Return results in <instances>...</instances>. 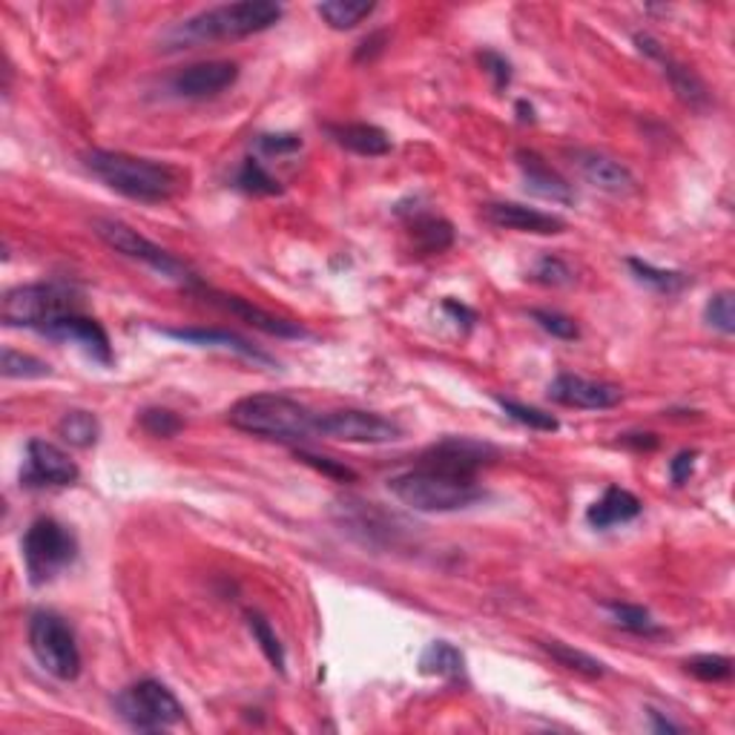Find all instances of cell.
Masks as SVG:
<instances>
[{
  "label": "cell",
  "instance_id": "46",
  "mask_svg": "<svg viewBox=\"0 0 735 735\" xmlns=\"http://www.w3.org/2000/svg\"><path fill=\"white\" fill-rule=\"evenodd\" d=\"M623 443L638 451H653V449H658V437L655 434H623Z\"/></svg>",
  "mask_w": 735,
  "mask_h": 735
},
{
  "label": "cell",
  "instance_id": "48",
  "mask_svg": "<svg viewBox=\"0 0 735 735\" xmlns=\"http://www.w3.org/2000/svg\"><path fill=\"white\" fill-rule=\"evenodd\" d=\"M518 113H520V124H532L534 121L532 104H525V101H518Z\"/></svg>",
  "mask_w": 735,
  "mask_h": 735
},
{
  "label": "cell",
  "instance_id": "24",
  "mask_svg": "<svg viewBox=\"0 0 735 735\" xmlns=\"http://www.w3.org/2000/svg\"><path fill=\"white\" fill-rule=\"evenodd\" d=\"M408 233H411L414 250L422 256L445 253L454 245V225L434 213H414L408 218Z\"/></svg>",
  "mask_w": 735,
  "mask_h": 735
},
{
  "label": "cell",
  "instance_id": "47",
  "mask_svg": "<svg viewBox=\"0 0 735 735\" xmlns=\"http://www.w3.org/2000/svg\"><path fill=\"white\" fill-rule=\"evenodd\" d=\"M649 721H653L655 733H681V730H683L681 724H672L669 719H664L658 710H649Z\"/></svg>",
  "mask_w": 735,
  "mask_h": 735
},
{
  "label": "cell",
  "instance_id": "3",
  "mask_svg": "<svg viewBox=\"0 0 735 735\" xmlns=\"http://www.w3.org/2000/svg\"><path fill=\"white\" fill-rule=\"evenodd\" d=\"M316 417L299 399L282 394H250L236 399L227 411V422L245 434L276 440V443H302L316 434Z\"/></svg>",
  "mask_w": 735,
  "mask_h": 735
},
{
  "label": "cell",
  "instance_id": "15",
  "mask_svg": "<svg viewBox=\"0 0 735 735\" xmlns=\"http://www.w3.org/2000/svg\"><path fill=\"white\" fill-rule=\"evenodd\" d=\"M572 165L580 173V179H586L595 190L609 195H621V199H630V195L638 193V179L632 176V170L626 165H621L618 158L607 156V152L598 150H569Z\"/></svg>",
  "mask_w": 735,
  "mask_h": 735
},
{
  "label": "cell",
  "instance_id": "12",
  "mask_svg": "<svg viewBox=\"0 0 735 735\" xmlns=\"http://www.w3.org/2000/svg\"><path fill=\"white\" fill-rule=\"evenodd\" d=\"M78 477H81V472H78L76 460L69 457L64 449L38 440V437L26 443V468L21 474L23 486H72Z\"/></svg>",
  "mask_w": 735,
  "mask_h": 735
},
{
  "label": "cell",
  "instance_id": "36",
  "mask_svg": "<svg viewBox=\"0 0 735 735\" xmlns=\"http://www.w3.org/2000/svg\"><path fill=\"white\" fill-rule=\"evenodd\" d=\"M529 279L546 287H566L575 282V271L557 256H541L532 271H529Z\"/></svg>",
  "mask_w": 735,
  "mask_h": 735
},
{
  "label": "cell",
  "instance_id": "34",
  "mask_svg": "<svg viewBox=\"0 0 735 735\" xmlns=\"http://www.w3.org/2000/svg\"><path fill=\"white\" fill-rule=\"evenodd\" d=\"M53 374L49 362L32 357V353H21L15 348H3V376L7 380H41V376Z\"/></svg>",
  "mask_w": 735,
  "mask_h": 735
},
{
  "label": "cell",
  "instance_id": "42",
  "mask_svg": "<svg viewBox=\"0 0 735 735\" xmlns=\"http://www.w3.org/2000/svg\"><path fill=\"white\" fill-rule=\"evenodd\" d=\"M477 60H480V67L486 69L488 76H491V81H495V90L504 92L506 87L511 83V64L509 58H504L500 53H495V49H486V53L477 55Z\"/></svg>",
  "mask_w": 735,
  "mask_h": 735
},
{
  "label": "cell",
  "instance_id": "21",
  "mask_svg": "<svg viewBox=\"0 0 735 735\" xmlns=\"http://www.w3.org/2000/svg\"><path fill=\"white\" fill-rule=\"evenodd\" d=\"M161 337H170L176 342H188L195 348H222V351H233L239 357H248L253 362H262V365H273V360L264 351H259L256 346H250L248 339L233 333V330L222 328H158Z\"/></svg>",
  "mask_w": 735,
  "mask_h": 735
},
{
  "label": "cell",
  "instance_id": "31",
  "mask_svg": "<svg viewBox=\"0 0 735 735\" xmlns=\"http://www.w3.org/2000/svg\"><path fill=\"white\" fill-rule=\"evenodd\" d=\"M236 188L245 190L250 195H282L285 188L279 184V179H273L268 170L262 167L259 158H245L239 167V173H236Z\"/></svg>",
  "mask_w": 735,
  "mask_h": 735
},
{
  "label": "cell",
  "instance_id": "4",
  "mask_svg": "<svg viewBox=\"0 0 735 735\" xmlns=\"http://www.w3.org/2000/svg\"><path fill=\"white\" fill-rule=\"evenodd\" d=\"M388 488L399 504L414 511H428V514L468 509L486 497L477 477H460V474L440 472L431 465H417L411 472L391 477Z\"/></svg>",
  "mask_w": 735,
  "mask_h": 735
},
{
  "label": "cell",
  "instance_id": "20",
  "mask_svg": "<svg viewBox=\"0 0 735 735\" xmlns=\"http://www.w3.org/2000/svg\"><path fill=\"white\" fill-rule=\"evenodd\" d=\"M193 293H202L204 299L211 302V305H218V308L227 310V314L239 316V319H245V323L253 325V328L264 330V333H271V337H282V339L305 337V328H302V325L291 323V319H282V316L268 314V310H262V308H256V305H250L248 299H239V296H230V293H218V291H213V287H204V285Z\"/></svg>",
  "mask_w": 735,
  "mask_h": 735
},
{
  "label": "cell",
  "instance_id": "44",
  "mask_svg": "<svg viewBox=\"0 0 735 735\" xmlns=\"http://www.w3.org/2000/svg\"><path fill=\"white\" fill-rule=\"evenodd\" d=\"M443 310L451 316V319H454V325L463 330H468L474 323H477V314H474L472 308H465L463 302H457V299H445Z\"/></svg>",
  "mask_w": 735,
  "mask_h": 735
},
{
  "label": "cell",
  "instance_id": "29",
  "mask_svg": "<svg viewBox=\"0 0 735 735\" xmlns=\"http://www.w3.org/2000/svg\"><path fill=\"white\" fill-rule=\"evenodd\" d=\"M626 264H630V271L635 273L641 285L653 287L658 293H678L690 285V276L681 271H664V268H655L644 259H626Z\"/></svg>",
  "mask_w": 735,
  "mask_h": 735
},
{
  "label": "cell",
  "instance_id": "27",
  "mask_svg": "<svg viewBox=\"0 0 735 735\" xmlns=\"http://www.w3.org/2000/svg\"><path fill=\"white\" fill-rule=\"evenodd\" d=\"M316 12H319V18L328 23L330 30H353L365 18L374 15L376 3H368V0H328V3H319Z\"/></svg>",
  "mask_w": 735,
  "mask_h": 735
},
{
  "label": "cell",
  "instance_id": "37",
  "mask_svg": "<svg viewBox=\"0 0 735 735\" xmlns=\"http://www.w3.org/2000/svg\"><path fill=\"white\" fill-rule=\"evenodd\" d=\"M704 323L710 325V328L719 330V333H724V337L735 333L733 293L721 291V293H715V296H710V302H706V308H704Z\"/></svg>",
  "mask_w": 735,
  "mask_h": 735
},
{
  "label": "cell",
  "instance_id": "17",
  "mask_svg": "<svg viewBox=\"0 0 735 735\" xmlns=\"http://www.w3.org/2000/svg\"><path fill=\"white\" fill-rule=\"evenodd\" d=\"M41 333L49 339H58V342H72V346L81 348L87 357H92L101 365H113V346H110L104 325L98 323V319H90V316L78 314V310L76 314L58 316Z\"/></svg>",
  "mask_w": 735,
  "mask_h": 735
},
{
  "label": "cell",
  "instance_id": "9",
  "mask_svg": "<svg viewBox=\"0 0 735 735\" xmlns=\"http://www.w3.org/2000/svg\"><path fill=\"white\" fill-rule=\"evenodd\" d=\"M30 649L41 667L58 681H76L81 676V649L76 632L55 612H35L30 618Z\"/></svg>",
  "mask_w": 735,
  "mask_h": 735
},
{
  "label": "cell",
  "instance_id": "5",
  "mask_svg": "<svg viewBox=\"0 0 735 735\" xmlns=\"http://www.w3.org/2000/svg\"><path fill=\"white\" fill-rule=\"evenodd\" d=\"M95 236L104 245H110L113 250L124 253L127 259H136V262L147 264L150 271H156L158 276L173 279L176 285L188 287V291H199L204 285L202 279L195 276L193 268L184 264L181 259H176L170 250H165L161 245L150 241L147 236H142L138 230H133L124 222H115V218H98L95 225H92Z\"/></svg>",
  "mask_w": 735,
  "mask_h": 735
},
{
  "label": "cell",
  "instance_id": "7",
  "mask_svg": "<svg viewBox=\"0 0 735 735\" xmlns=\"http://www.w3.org/2000/svg\"><path fill=\"white\" fill-rule=\"evenodd\" d=\"M76 293L60 282H35V285H18L3 293L0 316L9 328H35L44 330L58 316L76 314Z\"/></svg>",
  "mask_w": 735,
  "mask_h": 735
},
{
  "label": "cell",
  "instance_id": "28",
  "mask_svg": "<svg viewBox=\"0 0 735 735\" xmlns=\"http://www.w3.org/2000/svg\"><path fill=\"white\" fill-rule=\"evenodd\" d=\"M541 646L557 660V664H561V667L572 669V672H580V676L586 678L607 676V664L595 658V655L584 653V649H575V646L561 644V641H546V644Z\"/></svg>",
  "mask_w": 735,
  "mask_h": 735
},
{
  "label": "cell",
  "instance_id": "16",
  "mask_svg": "<svg viewBox=\"0 0 735 735\" xmlns=\"http://www.w3.org/2000/svg\"><path fill=\"white\" fill-rule=\"evenodd\" d=\"M549 399L566 408H584V411H607L623 399V391L612 383H598L578 374H557L549 383Z\"/></svg>",
  "mask_w": 735,
  "mask_h": 735
},
{
  "label": "cell",
  "instance_id": "22",
  "mask_svg": "<svg viewBox=\"0 0 735 735\" xmlns=\"http://www.w3.org/2000/svg\"><path fill=\"white\" fill-rule=\"evenodd\" d=\"M328 133L339 147H346L353 156L380 158L391 152V138L383 127L365 124V121H351V124H325Z\"/></svg>",
  "mask_w": 735,
  "mask_h": 735
},
{
  "label": "cell",
  "instance_id": "45",
  "mask_svg": "<svg viewBox=\"0 0 735 735\" xmlns=\"http://www.w3.org/2000/svg\"><path fill=\"white\" fill-rule=\"evenodd\" d=\"M385 44H388L385 32H374V35H368V38L360 44V49H357V60H360V64H365V60H374L376 55L383 53Z\"/></svg>",
  "mask_w": 735,
  "mask_h": 735
},
{
  "label": "cell",
  "instance_id": "14",
  "mask_svg": "<svg viewBox=\"0 0 735 735\" xmlns=\"http://www.w3.org/2000/svg\"><path fill=\"white\" fill-rule=\"evenodd\" d=\"M239 81V64L236 60H202L193 67L179 69L170 78V90L179 98H190V101H204V98H216L225 90H230L233 83Z\"/></svg>",
  "mask_w": 735,
  "mask_h": 735
},
{
  "label": "cell",
  "instance_id": "40",
  "mask_svg": "<svg viewBox=\"0 0 735 735\" xmlns=\"http://www.w3.org/2000/svg\"><path fill=\"white\" fill-rule=\"evenodd\" d=\"M296 460H302V463L310 465V468H316V472L325 474V477H330V480L357 483V472H353V468H348L346 463H339V460L319 457V454H310V451H296Z\"/></svg>",
  "mask_w": 735,
  "mask_h": 735
},
{
  "label": "cell",
  "instance_id": "30",
  "mask_svg": "<svg viewBox=\"0 0 735 735\" xmlns=\"http://www.w3.org/2000/svg\"><path fill=\"white\" fill-rule=\"evenodd\" d=\"M248 630H250V635H253L256 644H259V649L264 653V658L271 660V667L285 676V664H287L285 646H282L279 635L273 632L271 621H268L264 615H259V612H248Z\"/></svg>",
  "mask_w": 735,
  "mask_h": 735
},
{
  "label": "cell",
  "instance_id": "33",
  "mask_svg": "<svg viewBox=\"0 0 735 735\" xmlns=\"http://www.w3.org/2000/svg\"><path fill=\"white\" fill-rule=\"evenodd\" d=\"M495 403L504 408V414L509 420L520 422V426L532 428V431H557L561 422L552 414L541 411V408L525 406V403H518V399H506V397H495Z\"/></svg>",
  "mask_w": 735,
  "mask_h": 735
},
{
  "label": "cell",
  "instance_id": "26",
  "mask_svg": "<svg viewBox=\"0 0 735 735\" xmlns=\"http://www.w3.org/2000/svg\"><path fill=\"white\" fill-rule=\"evenodd\" d=\"M58 434L72 449H92L101 440V422L92 411L72 408L58 420Z\"/></svg>",
  "mask_w": 735,
  "mask_h": 735
},
{
  "label": "cell",
  "instance_id": "23",
  "mask_svg": "<svg viewBox=\"0 0 735 735\" xmlns=\"http://www.w3.org/2000/svg\"><path fill=\"white\" fill-rule=\"evenodd\" d=\"M644 511V504H641L638 497L626 491V488H607L600 500H595L589 509H586V523L592 525V529H612V525L630 523Z\"/></svg>",
  "mask_w": 735,
  "mask_h": 735
},
{
  "label": "cell",
  "instance_id": "8",
  "mask_svg": "<svg viewBox=\"0 0 735 735\" xmlns=\"http://www.w3.org/2000/svg\"><path fill=\"white\" fill-rule=\"evenodd\" d=\"M115 713L138 733H158L184 721V706L167 683L142 678L115 698Z\"/></svg>",
  "mask_w": 735,
  "mask_h": 735
},
{
  "label": "cell",
  "instance_id": "13",
  "mask_svg": "<svg viewBox=\"0 0 735 735\" xmlns=\"http://www.w3.org/2000/svg\"><path fill=\"white\" fill-rule=\"evenodd\" d=\"M635 46H638L641 55H646V58L658 64L664 78H669L672 90H676V95L681 98L683 104L690 106V110H698V113H704L706 106H710V90H706V83L701 81L690 67H683L681 60L672 58V55L667 53V46H660L653 35L638 32V35H635Z\"/></svg>",
  "mask_w": 735,
  "mask_h": 735
},
{
  "label": "cell",
  "instance_id": "19",
  "mask_svg": "<svg viewBox=\"0 0 735 735\" xmlns=\"http://www.w3.org/2000/svg\"><path fill=\"white\" fill-rule=\"evenodd\" d=\"M518 167L523 173L525 190L538 199H546V202L555 204H575L578 202V193L572 188L569 181L557 173L555 167L546 165V158L534 150H518Z\"/></svg>",
  "mask_w": 735,
  "mask_h": 735
},
{
  "label": "cell",
  "instance_id": "41",
  "mask_svg": "<svg viewBox=\"0 0 735 735\" xmlns=\"http://www.w3.org/2000/svg\"><path fill=\"white\" fill-rule=\"evenodd\" d=\"M256 150L264 156H291L302 150V138L296 133H262L256 136Z\"/></svg>",
  "mask_w": 735,
  "mask_h": 735
},
{
  "label": "cell",
  "instance_id": "38",
  "mask_svg": "<svg viewBox=\"0 0 735 735\" xmlns=\"http://www.w3.org/2000/svg\"><path fill=\"white\" fill-rule=\"evenodd\" d=\"M138 422H142V428L147 434L161 437V440H170V437H176L181 428H184V422H181L170 408H144V411L138 414Z\"/></svg>",
  "mask_w": 735,
  "mask_h": 735
},
{
  "label": "cell",
  "instance_id": "32",
  "mask_svg": "<svg viewBox=\"0 0 735 735\" xmlns=\"http://www.w3.org/2000/svg\"><path fill=\"white\" fill-rule=\"evenodd\" d=\"M607 612L612 615V621L621 626V630L632 632V635H660V626L653 621V615L646 612L644 607H635V603H607Z\"/></svg>",
  "mask_w": 735,
  "mask_h": 735
},
{
  "label": "cell",
  "instance_id": "2",
  "mask_svg": "<svg viewBox=\"0 0 735 735\" xmlns=\"http://www.w3.org/2000/svg\"><path fill=\"white\" fill-rule=\"evenodd\" d=\"M83 167L95 176L104 188L127 195L133 202L161 204L170 202L184 188V176L167 161L129 156L121 150H87Z\"/></svg>",
  "mask_w": 735,
  "mask_h": 735
},
{
  "label": "cell",
  "instance_id": "18",
  "mask_svg": "<svg viewBox=\"0 0 735 735\" xmlns=\"http://www.w3.org/2000/svg\"><path fill=\"white\" fill-rule=\"evenodd\" d=\"M488 225L500 227V230L514 233H532V236H561L566 230V222L552 213L534 211L518 202H491L483 207Z\"/></svg>",
  "mask_w": 735,
  "mask_h": 735
},
{
  "label": "cell",
  "instance_id": "6",
  "mask_svg": "<svg viewBox=\"0 0 735 735\" xmlns=\"http://www.w3.org/2000/svg\"><path fill=\"white\" fill-rule=\"evenodd\" d=\"M23 566L32 586L55 580L78 557L76 534L55 518H38L26 529L21 541Z\"/></svg>",
  "mask_w": 735,
  "mask_h": 735
},
{
  "label": "cell",
  "instance_id": "10",
  "mask_svg": "<svg viewBox=\"0 0 735 735\" xmlns=\"http://www.w3.org/2000/svg\"><path fill=\"white\" fill-rule=\"evenodd\" d=\"M316 434L339 440V443L357 445H385L403 440V426L391 417L376 411H360V408H342V411L319 414L316 417Z\"/></svg>",
  "mask_w": 735,
  "mask_h": 735
},
{
  "label": "cell",
  "instance_id": "25",
  "mask_svg": "<svg viewBox=\"0 0 735 735\" xmlns=\"http://www.w3.org/2000/svg\"><path fill=\"white\" fill-rule=\"evenodd\" d=\"M420 672L431 678H463L465 655L449 641H431L420 655Z\"/></svg>",
  "mask_w": 735,
  "mask_h": 735
},
{
  "label": "cell",
  "instance_id": "43",
  "mask_svg": "<svg viewBox=\"0 0 735 735\" xmlns=\"http://www.w3.org/2000/svg\"><path fill=\"white\" fill-rule=\"evenodd\" d=\"M696 460H698L696 451H678L676 457L669 460V477H672L676 486H683V483L690 480L692 468H696Z\"/></svg>",
  "mask_w": 735,
  "mask_h": 735
},
{
  "label": "cell",
  "instance_id": "39",
  "mask_svg": "<svg viewBox=\"0 0 735 735\" xmlns=\"http://www.w3.org/2000/svg\"><path fill=\"white\" fill-rule=\"evenodd\" d=\"M532 319L538 325H541L546 333H552L555 339H566V342H572V339L580 337V328L578 323L572 319V316L561 314V310H549V308H534L532 310Z\"/></svg>",
  "mask_w": 735,
  "mask_h": 735
},
{
  "label": "cell",
  "instance_id": "11",
  "mask_svg": "<svg viewBox=\"0 0 735 735\" xmlns=\"http://www.w3.org/2000/svg\"><path fill=\"white\" fill-rule=\"evenodd\" d=\"M497 460V449L472 437H445L431 449L422 451L420 465H431L440 472L460 474V477H477L480 468Z\"/></svg>",
  "mask_w": 735,
  "mask_h": 735
},
{
  "label": "cell",
  "instance_id": "1",
  "mask_svg": "<svg viewBox=\"0 0 735 735\" xmlns=\"http://www.w3.org/2000/svg\"><path fill=\"white\" fill-rule=\"evenodd\" d=\"M285 15V9L273 0H241V3H222L184 18L165 32V49H195L218 41H239L273 30Z\"/></svg>",
  "mask_w": 735,
  "mask_h": 735
},
{
  "label": "cell",
  "instance_id": "35",
  "mask_svg": "<svg viewBox=\"0 0 735 735\" xmlns=\"http://www.w3.org/2000/svg\"><path fill=\"white\" fill-rule=\"evenodd\" d=\"M683 669H687L690 676H696L698 681L721 683V681H730V678H733V658H727V655H713V653L692 655V658L683 664Z\"/></svg>",
  "mask_w": 735,
  "mask_h": 735
}]
</instances>
